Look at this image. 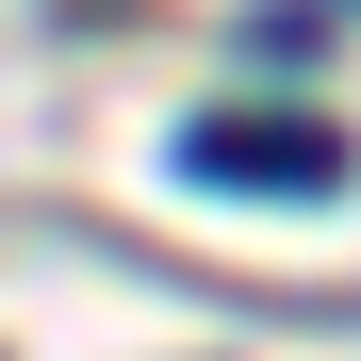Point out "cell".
Returning <instances> with one entry per match:
<instances>
[{"instance_id":"obj_1","label":"cell","mask_w":361,"mask_h":361,"mask_svg":"<svg viewBox=\"0 0 361 361\" xmlns=\"http://www.w3.org/2000/svg\"><path fill=\"white\" fill-rule=\"evenodd\" d=\"M180 180H214V197H345V132H312V115H197Z\"/></svg>"}]
</instances>
